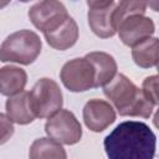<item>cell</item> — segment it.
<instances>
[{
	"label": "cell",
	"mask_w": 159,
	"mask_h": 159,
	"mask_svg": "<svg viewBox=\"0 0 159 159\" xmlns=\"http://www.w3.org/2000/svg\"><path fill=\"white\" fill-rule=\"evenodd\" d=\"M103 148L108 159H154L157 137L144 122L125 120L104 138Z\"/></svg>",
	"instance_id": "cell-1"
},
{
	"label": "cell",
	"mask_w": 159,
	"mask_h": 159,
	"mask_svg": "<svg viewBox=\"0 0 159 159\" xmlns=\"http://www.w3.org/2000/svg\"><path fill=\"white\" fill-rule=\"evenodd\" d=\"M103 93L123 117L149 118L155 108L145 98L142 89L123 73H117L103 87Z\"/></svg>",
	"instance_id": "cell-2"
},
{
	"label": "cell",
	"mask_w": 159,
	"mask_h": 159,
	"mask_svg": "<svg viewBox=\"0 0 159 159\" xmlns=\"http://www.w3.org/2000/svg\"><path fill=\"white\" fill-rule=\"evenodd\" d=\"M40 36L31 30H19L10 34L0 45V61L19 65H31L41 53Z\"/></svg>",
	"instance_id": "cell-3"
},
{
	"label": "cell",
	"mask_w": 159,
	"mask_h": 159,
	"mask_svg": "<svg viewBox=\"0 0 159 159\" xmlns=\"http://www.w3.org/2000/svg\"><path fill=\"white\" fill-rule=\"evenodd\" d=\"M29 94L36 118H50L62 108L63 96L58 83L52 78H40Z\"/></svg>",
	"instance_id": "cell-4"
},
{
	"label": "cell",
	"mask_w": 159,
	"mask_h": 159,
	"mask_svg": "<svg viewBox=\"0 0 159 159\" xmlns=\"http://www.w3.org/2000/svg\"><path fill=\"white\" fill-rule=\"evenodd\" d=\"M48 138L60 144L73 145L82 138V127L76 116L68 109H60L45 123Z\"/></svg>",
	"instance_id": "cell-5"
},
{
	"label": "cell",
	"mask_w": 159,
	"mask_h": 159,
	"mask_svg": "<svg viewBox=\"0 0 159 159\" xmlns=\"http://www.w3.org/2000/svg\"><path fill=\"white\" fill-rule=\"evenodd\" d=\"M63 86L71 92H86L94 88V68L86 57L67 61L60 72Z\"/></svg>",
	"instance_id": "cell-6"
},
{
	"label": "cell",
	"mask_w": 159,
	"mask_h": 159,
	"mask_svg": "<svg viewBox=\"0 0 159 159\" xmlns=\"http://www.w3.org/2000/svg\"><path fill=\"white\" fill-rule=\"evenodd\" d=\"M27 16L32 25L45 34L60 26L70 15L61 1L43 0L35 2L29 9Z\"/></svg>",
	"instance_id": "cell-7"
},
{
	"label": "cell",
	"mask_w": 159,
	"mask_h": 159,
	"mask_svg": "<svg viewBox=\"0 0 159 159\" xmlns=\"http://www.w3.org/2000/svg\"><path fill=\"white\" fill-rule=\"evenodd\" d=\"M116 32L125 46L133 47L139 42L153 37L155 25L150 17L145 16V14H132L125 16L117 25Z\"/></svg>",
	"instance_id": "cell-8"
},
{
	"label": "cell",
	"mask_w": 159,
	"mask_h": 159,
	"mask_svg": "<svg viewBox=\"0 0 159 159\" xmlns=\"http://www.w3.org/2000/svg\"><path fill=\"white\" fill-rule=\"evenodd\" d=\"M113 0H88V25L92 32L101 39L113 37L117 32L113 25V11L116 7Z\"/></svg>",
	"instance_id": "cell-9"
},
{
	"label": "cell",
	"mask_w": 159,
	"mask_h": 159,
	"mask_svg": "<svg viewBox=\"0 0 159 159\" xmlns=\"http://www.w3.org/2000/svg\"><path fill=\"white\" fill-rule=\"evenodd\" d=\"M83 122L86 127L94 132L101 133L116 122V111L107 101L92 98L83 107Z\"/></svg>",
	"instance_id": "cell-10"
},
{
	"label": "cell",
	"mask_w": 159,
	"mask_h": 159,
	"mask_svg": "<svg viewBox=\"0 0 159 159\" xmlns=\"http://www.w3.org/2000/svg\"><path fill=\"white\" fill-rule=\"evenodd\" d=\"M78 26L77 22L72 16H68L60 26L56 29L45 32V40L46 42L55 50L58 51H65L72 47L77 40H78Z\"/></svg>",
	"instance_id": "cell-11"
},
{
	"label": "cell",
	"mask_w": 159,
	"mask_h": 159,
	"mask_svg": "<svg viewBox=\"0 0 159 159\" xmlns=\"http://www.w3.org/2000/svg\"><path fill=\"white\" fill-rule=\"evenodd\" d=\"M94 68V88L104 87L117 75V62L114 57L103 51L88 52L84 56Z\"/></svg>",
	"instance_id": "cell-12"
},
{
	"label": "cell",
	"mask_w": 159,
	"mask_h": 159,
	"mask_svg": "<svg viewBox=\"0 0 159 159\" xmlns=\"http://www.w3.org/2000/svg\"><path fill=\"white\" fill-rule=\"evenodd\" d=\"M6 116L12 123L26 125L35 120V114L30 102V94L26 91H22L15 96L7 98L5 103Z\"/></svg>",
	"instance_id": "cell-13"
},
{
	"label": "cell",
	"mask_w": 159,
	"mask_h": 159,
	"mask_svg": "<svg viewBox=\"0 0 159 159\" xmlns=\"http://www.w3.org/2000/svg\"><path fill=\"white\" fill-rule=\"evenodd\" d=\"M27 83V73L17 66H4L0 68V93L2 96H15L24 91Z\"/></svg>",
	"instance_id": "cell-14"
},
{
	"label": "cell",
	"mask_w": 159,
	"mask_h": 159,
	"mask_svg": "<svg viewBox=\"0 0 159 159\" xmlns=\"http://www.w3.org/2000/svg\"><path fill=\"white\" fill-rule=\"evenodd\" d=\"M29 159H67V153L62 144L51 138H37L29 149Z\"/></svg>",
	"instance_id": "cell-15"
},
{
	"label": "cell",
	"mask_w": 159,
	"mask_h": 159,
	"mask_svg": "<svg viewBox=\"0 0 159 159\" xmlns=\"http://www.w3.org/2000/svg\"><path fill=\"white\" fill-rule=\"evenodd\" d=\"M159 41L157 37H149L132 47V58L142 68H150L158 65Z\"/></svg>",
	"instance_id": "cell-16"
},
{
	"label": "cell",
	"mask_w": 159,
	"mask_h": 159,
	"mask_svg": "<svg viewBox=\"0 0 159 159\" xmlns=\"http://www.w3.org/2000/svg\"><path fill=\"white\" fill-rule=\"evenodd\" d=\"M148 2L145 1H129L122 0L116 2V7L113 11V25L117 29V25L128 15L132 14H145Z\"/></svg>",
	"instance_id": "cell-17"
},
{
	"label": "cell",
	"mask_w": 159,
	"mask_h": 159,
	"mask_svg": "<svg viewBox=\"0 0 159 159\" xmlns=\"http://www.w3.org/2000/svg\"><path fill=\"white\" fill-rule=\"evenodd\" d=\"M142 92L145 96V98L152 102L155 107L158 106V76L153 75L149 77H145L143 83H142Z\"/></svg>",
	"instance_id": "cell-18"
},
{
	"label": "cell",
	"mask_w": 159,
	"mask_h": 159,
	"mask_svg": "<svg viewBox=\"0 0 159 159\" xmlns=\"http://www.w3.org/2000/svg\"><path fill=\"white\" fill-rule=\"evenodd\" d=\"M14 132L15 128L10 118L6 114L0 113V144H5L12 137Z\"/></svg>",
	"instance_id": "cell-19"
},
{
	"label": "cell",
	"mask_w": 159,
	"mask_h": 159,
	"mask_svg": "<svg viewBox=\"0 0 159 159\" xmlns=\"http://www.w3.org/2000/svg\"><path fill=\"white\" fill-rule=\"evenodd\" d=\"M7 5H9V2H7V1H6V2H1V1H0V9L5 7V6H7Z\"/></svg>",
	"instance_id": "cell-20"
}]
</instances>
